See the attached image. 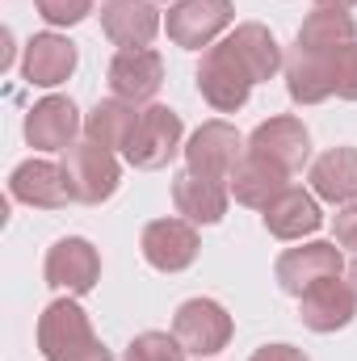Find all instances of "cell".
Segmentation results:
<instances>
[{"label": "cell", "mask_w": 357, "mask_h": 361, "mask_svg": "<svg viewBox=\"0 0 357 361\" xmlns=\"http://www.w3.org/2000/svg\"><path fill=\"white\" fill-rule=\"evenodd\" d=\"M38 349L47 361H114V353L97 341L89 315L80 311V302L68 294V298H55L42 319H38Z\"/></svg>", "instance_id": "6da1fadb"}, {"label": "cell", "mask_w": 357, "mask_h": 361, "mask_svg": "<svg viewBox=\"0 0 357 361\" xmlns=\"http://www.w3.org/2000/svg\"><path fill=\"white\" fill-rule=\"evenodd\" d=\"M181 135H185V126H181L177 109H169V105H147V109H139V122H135V130H131L122 156H126L131 169L156 173V169H164V164L181 152Z\"/></svg>", "instance_id": "7a4b0ae2"}, {"label": "cell", "mask_w": 357, "mask_h": 361, "mask_svg": "<svg viewBox=\"0 0 357 361\" xmlns=\"http://www.w3.org/2000/svg\"><path fill=\"white\" fill-rule=\"evenodd\" d=\"M240 160H244V139L231 122H202L185 143V173L193 177L231 185V173Z\"/></svg>", "instance_id": "3957f363"}, {"label": "cell", "mask_w": 357, "mask_h": 361, "mask_svg": "<svg viewBox=\"0 0 357 361\" xmlns=\"http://www.w3.org/2000/svg\"><path fill=\"white\" fill-rule=\"evenodd\" d=\"M63 173H68V185H72V197L85 202V206H101L118 193V180H122V169L114 160L109 147L101 143H72L63 152Z\"/></svg>", "instance_id": "277c9868"}, {"label": "cell", "mask_w": 357, "mask_h": 361, "mask_svg": "<svg viewBox=\"0 0 357 361\" xmlns=\"http://www.w3.org/2000/svg\"><path fill=\"white\" fill-rule=\"evenodd\" d=\"M173 336L181 341L185 353H193V357H214V353L227 349V341H231V315H227L214 298H189V302L177 307Z\"/></svg>", "instance_id": "5b68a950"}, {"label": "cell", "mask_w": 357, "mask_h": 361, "mask_svg": "<svg viewBox=\"0 0 357 361\" xmlns=\"http://www.w3.org/2000/svg\"><path fill=\"white\" fill-rule=\"evenodd\" d=\"M198 92L206 97L210 109L236 114V109H244V101H248V92H253V76L236 63V55H231L223 42H214V47L202 55V63H198Z\"/></svg>", "instance_id": "8992f818"}, {"label": "cell", "mask_w": 357, "mask_h": 361, "mask_svg": "<svg viewBox=\"0 0 357 361\" xmlns=\"http://www.w3.org/2000/svg\"><path fill=\"white\" fill-rule=\"evenodd\" d=\"M139 248H143V261L152 269L181 273L198 261L202 240H198V231H193L189 219H152L143 227V235H139Z\"/></svg>", "instance_id": "52a82bcc"}, {"label": "cell", "mask_w": 357, "mask_h": 361, "mask_svg": "<svg viewBox=\"0 0 357 361\" xmlns=\"http://www.w3.org/2000/svg\"><path fill=\"white\" fill-rule=\"evenodd\" d=\"M273 273H277V286L286 294L303 298L311 286H320L328 277H341L345 273V257H341L337 244H303V248H286L277 257Z\"/></svg>", "instance_id": "ba28073f"}, {"label": "cell", "mask_w": 357, "mask_h": 361, "mask_svg": "<svg viewBox=\"0 0 357 361\" xmlns=\"http://www.w3.org/2000/svg\"><path fill=\"white\" fill-rule=\"evenodd\" d=\"M42 273H47V286H55V290L80 298V294H89L92 286L101 281V257H97V248H92L89 240L68 235V240L51 244Z\"/></svg>", "instance_id": "9c48e42d"}, {"label": "cell", "mask_w": 357, "mask_h": 361, "mask_svg": "<svg viewBox=\"0 0 357 361\" xmlns=\"http://www.w3.org/2000/svg\"><path fill=\"white\" fill-rule=\"evenodd\" d=\"M231 25V0H177L169 8V38L185 51L210 47Z\"/></svg>", "instance_id": "30bf717a"}, {"label": "cell", "mask_w": 357, "mask_h": 361, "mask_svg": "<svg viewBox=\"0 0 357 361\" xmlns=\"http://www.w3.org/2000/svg\"><path fill=\"white\" fill-rule=\"evenodd\" d=\"M353 315H357V290H353V281H341V277H328V281L311 286V290L298 298V319H303V328H311V332L349 328Z\"/></svg>", "instance_id": "8fae6325"}, {"label": "cell", "mask_w": 357, "mask_h": 361, "mask_svg": "<svg viewBox=\"0 0 357 361\" xmlns=\"http://www.w3.org/2000/svg\"><path fill=\"white\" fill-rule=\"evenodd\" d=\"M8 193L34 210H63L72 197V185H68V173L63 164H51V160H25L13 169L8 177Z\"/></svg>", "instance_id": "7c38bea8"}, {"label": "cell", "mask_w": 357, "mask_h": 361, "mask_svg": "<svg viewBox=\"0 0 357 361\" xmlns=\"http://www.w3.org/2000/svg\"><path fill=\"white\" fill-rule=\"evenodd\" d=\"M248 152L265 156L269 164H277L282 173H298L311 156V135L298 118H269L253 130Z\"/></svg>", "instance_id": "4fadbf2b"}, {"label": "cell", "mask_w": 357, "mask_h": 361, "mask_svg": "<svg viewBox=\"0 0 357 361\" xmlns=\"http://www.w3.org/2000/svg\"><path fill=\"white\" fill-rule=\"evenodd\" d=\"M164 85V59L152 51V47H139V51H118L109 59V89L114 97L139 105V101H152Z\"/></svg>", "instance_id": "5bb4252c"}, {"label": "cell", "mask_w": 357, "mask_h": 361, "mask_svg": "<svg viewBox=\"0 0 357 361\" xmlns=\"http://www.w3.org/2000/svg\"><path fill=\"white\" fill-rule=\"evenodd\" d=\"M80 130V109L68 97H42L25 114V143L38 152H68Z\"/></svg>", "instance_id": "9a60e30c"}, {"label": "cell", "mask_w": 357, "mask_h": 361, "mask_svg": "<svg viewBox=\"0 0 357 361\" xmlns=\"http://www.w3.org/2000/svg\"><path fill=\"white\" fill-rule=\"evenodd\" d=\"M286 92L298 105H320L337 97V63L332 51H298L286 59Z\"/></svg>", "instance_id": "2e32d148"}, {"label": "cell", "mask_w": 357, "mask_h": 361, "mask_svg": "<svg viewBox=\"0 0 357 361\" xmlns=\"http://www.w3.org/2000/svg\"><path fill=\"white\" fill-rule=\"evenodd\" d=\"M101 30L114 47L122 51H139L156 38L160 30V13L152 0H109L101 8Z\"/></svg>", "instance_id": "e0dca14e"}, {"label": "cell", "mask_w": 357, "mask_h": 361, "mask_svg": "<svg viewBox=\"0 0 357 361\" xmlns=\"http://www.w3.org/2000/svg\"><path fill=\"white\" fill-rule=\"evenodd\" d=\"M21 72L30 85L38 89H55L76 72V42H68L63 34H34L25 42V59Z\"/></svg>", "instance_id": "ac0fdd59"}, {"label": "cell", "mask_w": 357, "mask_h": 361, "mask_svg": "<svg viewBox=\"0 0 357 361\" xmlns=\"http://www.w3.org/2000/svg\"><path fill=\"white\" fill-rule=\"evenodd\" d=\"M223 47H227V51L236 55V63L253 76V85L273 80V76H277V68H286L277 38L269 34L261 21H244V25H236V30L223 38Z\"/></svg>", "instance_id": "d6986e66"}, {"label": "cell", "mask_w": 357, "mask_h": 361, "mask_svg": "<svg viewBox=\"0 0 357 361\" xmlns=\"http://www.w3.org/2000/svg\"><path fill=\"white\" fill-rule=\"evenodd\" d=\"M320 223H324V214H320L315 193L294 189V185H286L265 206V231L277 240H303V235L320 231Z\"/></svg>", "instance_id": "ffe728a7"}, {"label": "cell", "mask_w": 357, "mask_h": 361, "mask_svg": "<svg viewBox=\"0 0 357 361\" xmlns=\"http://www.w3.org/2000/svg\"><path fill=\"white\" fill-rule=\"evenodd\" d=\"M227 197H231V185H223V180H206V177H193V173L173 177V206L189 223H206V227L223 223Z\"/></svg>", "instance_id": "44dd1931"}, {"label": "cell", "mask_w": 357, "mask_h": 361, "mask_svg": "<svg viewBox=\"0 0 357 361\" xmlns=\"http://www.w3.org/2000/svg\"><path fill=\"white\" fill-rule=\"evenodd\" d=\"M311 189L332 206L357 202V147H328L311 164Z\"/></svg>", "instance_id": "7402d4cb"}, {"label": "cell", "mask_w": 357, "mask_h": 361, "mask_svg": "<svg viewBox=\"0 0 357 361\" xmlns=\"http://www.w3.org/2000/svg\"><path fill=\"white\" fill-rule=\"evenodd\" d=\"M286 177H290V173H282L277 164H269L265 156L248 152V156L236 164V173H231V193H236V202H240V206L265 210L269 202L286 189Z\"/></svg>", "instance_id": "603a6c76"}, {"label": "cell", "mask_w": 357, "mask_h": 361, "mask_svg": "<svg viewBox=\"0 0 357 361\" xmlns=\"http://www.w3.org/2000/svg\"><path fill=\"white\" fill-rule=\"evenodd\" d=\"M357 42V21L341 8H315L298 25V51H341Z\"/></svg>", "instance_id": "cb8c5ba5"}, {"label": "cell", "mask_w": 357, "mask_h": 361, "mask_svg": "<svg viewBox=\"0 0 357 361\" xmlns=\"http://www.w3.org/2000/svg\"><path fill=\"white\" fill-rule=\"evenodd\" d=\"M135 122H139V109H135L131 101L105 97V101H97V109L85 118V135H89L92 143H101V147L114 152V147H126Z\"/></svg>", "instance_id": "d4e9b609"}, {"label": "cell", "mask_w": 357, "mask_h": 361, "mask_svg": "<svg viewBox=\"0 0 357 361\" xmlns=\"http://www.w3.org/2000/svg\"><path fill=\"white\" fill-rule=\"evenodd\" d=\"M122 361H185V349L169 332H143V336H135L126 345Z\"/></svg>", "instance_id": "484cf974"}, {"label": "cell", "mask_w": 357, "mask_h": 361, "mask_svg": "<svg viewBox=\"0 0 357 361\" xmlns=\"http://www.w3.org/2000/svg\"><path fill=\"white\" fill-rule=\"evenodd\" d=\"M34 8L47 25H80L92 13V0H34Z\"/></svg>", "instance_id": "4316f807"}, {"label": "cell", "mask_w": 357, "mask_h": 361, "mask_svg": "<svg viewBox=\"0 0 357 361\" xmlns=\"http://www.w3.org/2000/svg\"><path fill=\"white\" fill-rule=\"evenodd\" d=\"M332 63H337V97L357 101V42L332 51Z\"/></svg>", "instance_id": "83f0119b"}, {"label": "cell", "mask_w": 357, "mask_h": 361, "mask_svg": "<svg viewBox=\"0 0 357 361\" xmlns=\"http://www.w3.org/2000/svg\"><path fill=\"white\" fill-rule=\"evenodd\" d=\"M337 244L345 252H357V202L341 206V214H337Z\"/></svg>", "instance_id": "f1b7e54d"}, {"label": "cell", "mask_w": 357, "mask_h": 361, "mask_svg": "<svg viewBox=\"0 0 357 361\" xmlns=\"http://www.w3.org/2000/svg\"><path fill=\"white\" fill-rule=\"evenodd\" d=\"M248 361H307V353L294 349V345H265V349H257Z\"/></svg>", "instance_id": "f546056e"}, {"label": "cell", "mask_w": 357, "mask_h": 361, "mask_svg": "<svg viewBox=\"0 0 357 361\" xmlns=\"http://www.w3.org/2000/svg\"><path fill=\"white\" fill-rule=\"evenodd\" d=\"M357 0H315V8H341V13H349Z\"/></svg>", "instance_id": "4dcf8cb0"}, {"label": "cell", "mask_w": 357, "mask_h": 361, "mask_svg": "<svg viewBox=\"0 0 357 361\" xmlns=\"http://www.w3.org/2000/svg\"><path fill=\"white\" fill-rule=\"evenodd\" d=\"M349 281H353V290H357V269H353V273H349Z\"/></svg>", "instance_id": "1f68e13d"}]
</instances>
